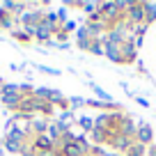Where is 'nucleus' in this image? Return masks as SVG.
Masks as SVG:
<instances>
[{"mask_svg": "<svg viewBox=\"0 0 156 156\" xmlns=\"http://www.w3.org/2000/svg\"><path fill=\"white\" fill-rule=\"evenodd\" d=\"M30 145H32V149L37 151V154H46V151H58V142H53L48 136H34L32 140H30Z\"/></svg>", "mask_w": 156, "mask_h": 156, "instance_id": "obj_1", "label": "nucleus"}, {"mask_svg": "<svg viewBox=\"0 0 156 156\" xmlns=\"http://www.w3.org/2000/svg\"><path fill=\"white\" fill-rule=\"evenodd\" d=\"M124 19H126V23L131 25H138V23H147V12H145V2H136V5L131 7V9L124 14Z\"/></svg>", "mask_w": 156, "mask_h": 156, "instance_id": "obj_2", "label": "nucleus"}, {"mask_svg": "<svg viewBox=\"0 0 156 156\" xmlns=\"http://www.w3.org/2000/svg\"><path fill=\"white\" fill-rule=\"evenodd\" d=\"M103 55H106L110 62H117V64H124V58H122V44H112V41H103Z\"/></svg>", "mask_w": 156, "mask_h": 156, "instance_id": "obj_3", "label": "nucleus"}, {"mask_svg": "<svg viewBox=\"0 0 156 156\" xmlns=\"http://www.w3.org/2000/svg\"><path fill=\"white\" fill-rule=\"evenodd\" d=\"M136 142L140 145H151L154 142V131H151L149 124H138V131H136Z\"/></svg>", "mask_w": 156, "mask_h": 156, "instance_id": "obj_4", "label": "nucleus"}, {"mask_svg": "<svg viewBox=\"0 0 156 156\" xmlns=\"http://www.w3.org/2000/svg\"><path fill=\"white\" fill-rule=\"evenodd\" d=\"M119 133L122 136H126V138H136V131H138V124L133 122L129 115H122V119H119Z\"/></svg>", "mask_w": 156, "mask_h": 156, "instance_id": "obj_5", "label": "nucleus"}, {"mask_svg": "<svg viewBox=\"0 0 156 156\" xmlns=\"http://www.w3.org/2000/svg\"><path fill=\"white\" fill-rule=\"evenodd\" d=\"M58 154H60V156H90V151L83 149L78 142H69V145H62V147H60Z\"/></svg>", "mask_w": 156, "mask_h": 156, "instance_id": "obj_6", "label": "nucleus"}, {"mask_svg": "<svg viewBox=\"0 0 156 156\" xmlns=\"http://www.w3.org/2000/svg\"><path fill=\"white\" fill-rule=\"evenodd\" d=\"M48 126H51V122L46 117H37V119L30 122V133H32V138L34 136H44V133H48Z\"/></svg>", "mask_w": 156, "mask_h": 156, "instance_id": "obj_7", "label": "nucleus"}, {"mask_svg": "<svg viewBox=\"0 0 156 156\" xmlns=\"http://www.w3.org/2000/svg\"><path fill=\"white\" fill-rule=\"evenodd\" d=\"M21 101H23V94L16 92V94H2V106L9 108V110H19Z\"/></svg>", "mask_w": 156, "mask_h": 156, "instance_id": "obj_8", "label": "nucleus"}, {"mask_svg": "<svg viewBox=\"0 0 156 156\" xmlns=\"http://www.w3.org/2000/svg\"><path fill=\"white\" fill-rule=\"evenodd\" d=\"M76 37H78V44H80V48H83V51H90L92 37H90V30L85 28V25H78V30H76Z\"/></svg>", "mask_w": 156, "mask_h": 156, "instance_id": "obj_9", "label": "nucleus"}, {"mask_svg": "<svg viewBox=\"0 0 156 156\" xmlns=\"http://www.w3.org/2000/svg\"><path fill=\"white\" fill-rule=\"evenodd\" d=\"M90 90H92V92L97 94V99H99V101H103V103H115V101H112V97H110V94H108L103 87H99L97 83H90Z\"/></svg>", "mask_w": 156, "mask_h": 156, "instance_id": "obj_10", "label": "nucleus"}, {"mask_svg": "<svg viewBox=\"0 0 156 156\" xmlns=\"http://www.w3.org/2000/svg\"><path fill=\"white\" fill-rule=\"evenodd\" d=\"M78 126L83 129L85 133H92V131H94V117H90V115H80V117H78Z\"/></svg>", "mask_w": 156, "mask_h": 156, "instance_id": "obj_11", "label": "nucleus"}, {"mask_svg": "<svg viewBox=\"0 0 156 156\" xmlns=\"http://www.w3.org/2000/svg\"><path fill=\"white\" fill-rule=\"evenodd\" d=\"M14 19H16V16H12L9 12H5V9H0V28H5V30L14 28Z\"/></svg>", "mask_w": 156, "mask_h": 156, "instance_id": "obj_12", "label": "nucleus"}, {"mask_svg": "<svg viewBox=\"0 0 156 156\" xmlns=\"http://www.w3.org/2000/svg\"><path fill=\"white\" fill-rule=\"evenodd\" d=\"M90 138H92L97 145H108V131H103V129H94V131L90 133Z\"/></svg>", "mask_w": 156, "mask_h": 156, "instance_id": "obj_13", "label": "nucleus"}, {"mask_svg": "<svg viewBox=\"0 0 156 156\" xmlns=\"http://www.w3.org/2000/svg\"><path fill=\"white\" fill-rule=\"evenodd\" d=\"M23 142H16V140H12V138H5V149L9 151V154H21L23 151Z\"/></svg>", "mask_w": 156, "mask_h": 156, "instance_id": "obj_14", "label": "nucleus"}, {"mask_svg": "<svg viewBox=\"0 0 156 156\" xmlns=\"http://www.w3.org/2000/svg\"><path fill=\"white\" fill-rule=\"evenodd\" d=\"M145 12H147V23L156 21V0H145Z\"/></svg>", "mask_w": 156, "mask_h": 156, "instance_id": "obj_15", "label": "nucleus"}, {"mask_svg": "<svg viewBox=\"0 0 156 156\" xmlns=\"http://www.w3.org/2000/svg\"><path fill=\"white\" fill-rule=\"evenodd\" d=\"M145 151H147V147H145V145H140V142H133L131 149L126 151V156H142Z\"/></svg>", "mask_w": 156, "mask_h": 156, "instance_id": "obj_16", "label": "nucleus"}, {"mask_svg": "<svg viewBox=\"0 0 156 156\" xmlns=\"http://www.w3.org/2000/svg\"><path fill=\"white\" fill-rule=\"evenodd\" d=\"M80 9H83L87 16H92V14H97V12H99V2H83Z\"/></svg>", "mask_w": 156, "mask_h": 156, "instance_id": "obj_17", "label": "nucleus"}, {"mask_svg": "<svg viewBox=\"0 0 156 156\" xmlns=\"http://www.w3.org/2000/svg\"><path fill=\"white\" fill-rule=\"evenodd\" d=\"M12 37L19 39V41H32V37H30L25 30H23V32H21V30H12Z\"/></svg>", "mask_w": 156, "mask_h": 156, "instance_id": "obj_18", "label": "nucleus"}, {"mask_svg": "<svg viewBox=\"0 0 156 156\" xmlns=\"http://www.w3.org/2000/svg\"><path fill=\"white\" fill-rule=\"evenodd\" d=\"M83 106H85L83 97H69V110H71V108H83Z\"/></svg>", "mask_w": 156, "mask_h": 156, "instance_id": "obj_19", "label": "nucleus"}, {"mask_svg": "<svg viewBox=\"0 0 156 156\" xmlns=\"http://www.w3.org/2000/svg\"><path fill=\"white\" fill-rule=\"evenodd\" d=\"M16 92H21L19 85H14V83H5L2 85V94H16Z\"/></svg>", "mask_w": 156, "mask_h": 156, "instance_id": "obj_20", "label": "nucleus"}, {"mask_svg": "<svg viewBox=\"0 0 156 156\" xmlns=\"http://www.w3.org/2000/svg\"><path fill=\"white\" fill-rule=\"evenodd\" d=\"M71 30H78V25H76V21H67V23L62 25V32H71Z\"/></svg>", "mask_w": 156, "mask_h": 156, "instance_id": "obj_21", "label": "nucleus"}, {"mask_svg": "<svg viewBox=\"0 0 156 156\" xmlns=\"http://www.w3.org/2000/svg\"><path fill=\"white\" fill-rule=\"evenodd\" d=\"M39 71L51 73V76H60V71H58V69H51V67H39Z\"/></svg>", "mask_w": 156, "mask_h": 156, "instance_id": "obj_22", "label": "nucleus"}, {"mask_svg": "<svg viewBox=\"0 0 156 156\" xmlns=\"http://www.w3.org/2000/svg\"><path fill=\"white\" fill-rule=\"evenodd\" d=\"M138 103H140V106H142V108H149V101H147V99H145V97H138Z\"/></svg>", "mask_w": 156, "mask_h": 156, "instance_id": "obj_23", "label": "nucleus"}, {"mask_svg": "<svg viewBox=\"0 0 156 156\" xmlns=\"http://www.w3.org/2000/svg\"><path fill=\"white\" fill-rule=\"evenodd\" d=\"M149 154H151V156H156V140L151 142V147H149Z\"/></svg>", "mask_w": 156, "mask_h": 156, "instance_id": "obj_24", "label": "nucleus"}]
</instances>
